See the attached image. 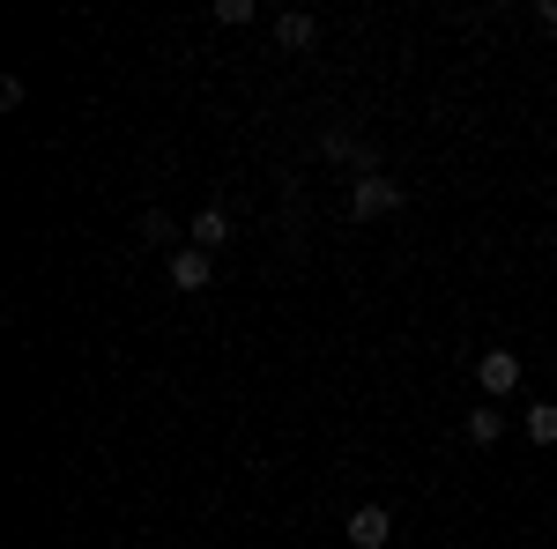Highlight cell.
Returning a JSON list of instances; mask_svg holds the SVG:
<instances>
[{
    "label": "cell",
    "instance_id": "9c48e42d",
    "mask_svg": "<svg viewBox=\"0 0 557 549\" xmlns=\"http://www.w3.org/2000/svg\"><path fill=\"white\" fill-rule=\"evenodd\" d=\"M141 246H157V253H178V223L164 209H149L141 215Z\"/></svg>",
    "mask_w": 557,
    "mask_h": 549
},
{
    "label": "cell",
    "instance_id": "6da1fadb",
    "mask_svg": "<svg viewBox=\"0 0 557 549\" xmlns=\"http://www.w3.org/2000/svg\"><path fill=\"white\" fill-rule=\"evenodd\" d=\"M320 157H327V164H349L357 178H380V149H372V141H357L349 127H327V134H320Z\"/></svg>",
    "mask_w": 557,
    "mask_h": 549
},
{
    "label": "cell",
    "instance_id": "7a4b0ae2",
    "mask_svg": "<svg viewBox=\"0 0 557 549\" xmlns=\"http://www.w3.org/2000/svg\"><path fill=\"white\" fill-rule=\"evenodd\" d=\"M475 386H483V401L520 394V357L513 349H483V357H475Z\"/></svg>",
    "mask_w": 557,
    "mask_h": 549
},
{
    "label": "cell",
    "instance_id": "8992f818",
    "mask_svg": "<svg viewBox=\"0 0 557 549\" xmlns=\"http://www.w3.org/2000/svg\"><path fill=\"white\" fill-rule=\"evenodd\" d=\"M275 45H283V52H312V45H320V23H312L305 8H290V15H275Z\"/></svg>",
    "mask_w": 557,
    "mask_h": 549
},
{
    "label": "cell",
    "instance_id": "3957f363",
    "mask_svg": "<svg viewBox=\"0 0 557 549\" xmlns=\"http://www.w3.org/2000/svg\"><path fill=\"white\" fill-rule=\"evenodd\" d=\"M401 209V178H357V186H349V215H357V223H372V215H394Z\"/></svg>",
    "mask_w": 557,
    "mask_h": 549
},
{
    "label": "cell",
    "instance_id": "5b68a950",
    "mask_svg": "<svg viewBox=\"0 0 557 549\" xmlns=\"http://www.w3.org/2000/svg\"><path fill=\"white\" fill-rule=\"evenodd\" d=\"M164 275H172V290H209V283H215V253H201V246H178V253L164 260Z\"/></svg>",
    "mask_w": 557,
    "mask_h": 549
},
{
    "label": "cell",
    "instance_id": "ba28073f",
    "mask_svg": "<svg viewBox=\"0 0 557 549\" xmlns=\"http://www.w3.org/2000/svg\"><path fill=\"white\" fill-rule=\"evenodd\" d=\"M461 431H469V446H498V438H506V409H498V401H475Z\"/></svg>",
    "mask_w": 557,
    "mask_h": 549
},
{
    "label": "cell",
    "instance_id": "52a82bcc",
    "mask_svg": "<svg viewBox=\"0 0 557 549\" xmlns=\"http://www.w3.org/2000/svg\"><path fill=\"white\" fill-rule=\"evenodd\" d=\"M186 246L223 253V246H231V215H223V209H201V215H194V230H186Z\"/></svg>",
    "mask_w": 557,
    "mask_h": 549
},
{
    "label": "cell",
    "instance_id": "30bf717a",
    "mask_svg": "<svg viewBox=\"0 0 557 549\" xmlns=\"http://www.w3.org/2000/svg\"><path fill=\"white\" fill-rule=\"evenodd\" d=\"M528 438H535V446H557V401H528Z\"/></svg>",
    "mask_w": 557,
    "mask_h": 549
},
{
    "label": "cell",
    "instance_id": "277c9868",
    "mask_svg": "<svg viewBox=\"0 0 557 549\" xmlns=\"http://www.w3.org/2000/svg\"><path fill=\"white\" fill-rule=\"evenodd\" d=\"M343 535H349V549H386L394 542V512L386 506H357L343 520Z\"/></svg>",
    "mask_w": 557,
    "mask_h": 549
},
{
    "label": "cell",
    "instance_id": "8fae6325",
    "mask_svg": "<svg viewBox=\"0 0 557 549\" xmlns=\"http://www.w3.org/2000/svg\"><path fill=\"white\" fill-rule=\"evenodd\" d=\"M215 23H253V0H215Z\"/></svg>",
    "mask_w": 557,
    "mask_h": 549
}]
</instances>
